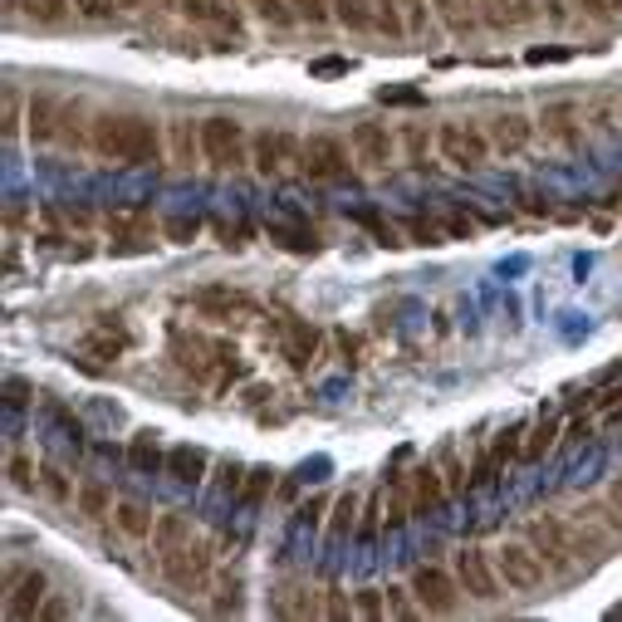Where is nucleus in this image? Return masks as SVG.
I'll return each instance as SVG.
<instances>
[{"mask_svg": "<svg viewBox=\"0 0 622 622\" xmlns=\"http://www.w3.org/2000/svg\"><path fill=\"white\" fill-rule=\"evenodd\" d=\"M573 5H579V11H588V15H608L612 11L608 0H573Z\"/></svg>", "mask_w": 622, "mask_h": 622, "instance_id": "bf43d9fd", "label": "nucleus"}, {"mask_svg": "<svg viewBox=\"0 0 622 622\" xmlns=\"http://www.w3.org/2000/svg\"><path fill=\"white\" fill-rule=\"evenodd\" d=\"M250 5V15H260V21H270V25H289L295 21V11H285L289 0H246Z\"/></svg>", "mask_w": 622, "mask_h": 622, "instance_id": "de8ad7c7", "label": "nucleus"}, {"mask_svg": "<svg viewBox=\"0 0 622 622\" xmlns=\"http://www.w3.org/2000/svg\"><path fill=\"white\" fill-rule=\"evenodd\" d=\"M119 5H138V0H119Z\"/></svg>", "mask_w": 622, "mask_h": 622, "instance_id": "0e129e2a", "label": "nucleus"}, {"mask_svg": "<svg viewBox=\"0 0 622 622\" xmlns=\"http://www.w3.org/2000/svg\"><path fill=\"white\" fill-rule=\"evenodd\" d=\"M328 510H334V495H328V490H314V495H309V500H299L295 505V524H299V530H324V514Z\"/></svg>", "mask_w": 622, "mask_h": 622, "instance_id": "c9c22d12", "label": "nucleus"}, {"mask_svg": "<svg viewBox=\"0 0 622 622\" xmlns=\"http://www.w3.org/2000/svg\"><path fill=\"white\" fill-rule=\"evenodd\" d=\"M240 481H246V465L240 461H216V475H211V490L216 495H231V500H236V490H240Z\"/></svg>", "mask_w": 622, "mask_h": 622, "instance_id": "a19ab883", "label": "nucleus"}, {"mask_svg": "<svg viewBox=\"0 0 622 622\" xmlns=\"http://www.w3.org/2000/svg\"><path fill=\"white\" fill-rule=\"evenodd\" d=\"M402 21H407V40H422L432 25H441L432 0H402Z\"/></svg>", "mask_w": 622, "mask_h": 622, "instance_id": "4c0bfd02", "label": "nucleus"}, {"mask_svg": "<svg viewBox=\"0 0 622 622\" xmlns=\"http://www.w3.org/2000/svg\"><path fill=\"white\" fill-rule=\"evenodd\" d=\"M432 461L441 465V475H446V485H451V495H475V490H471V461H465L461 441H451V436H446V441L436 446Z\"/></svg>", "mask_w": 622, "mask_h": 622, "instance_id": "412c9836", "label": "nucleus"}, {"mask_svg": "<svg viewBox=\"0 0 622 622\" xmlns=\"http://www.w3.org/2000/svg\"><path fill=\"white\" fill-rule=\"evenodd\" d=\"M358 520H363V495L344 490L334 500V510H328V534H334V539H348V534L358 530Z\"/></svg>", "mask_w": 622, "mask_h": 622, "instance_id": "c85d7f7f", "label": "nucleus"}, {"mask_svg": "<svg viewBox=\"0 0 622 622\" xmlns=\"http://www.w3.org/2000/svg\"><path fill=\"white\" fill-rule=\"evenodd\" d=\"M211 236L226 250H246L256 236H265V226H256V221H211Z\"/></svg>", "mask_w": 622, "mask_h": 622, "instance_id": "2f4dec72", "label": "nucleus"}, {"mask_svg": "<svg viewBox=\"0 0 622 622\" xmlns=\"http://www.w3.org/2000/svg\"><path fill=\"white\" fill-rule=\"evenodd\" d=\"M324 612H328V618H353V593H348V598H344V588H328L324 593Z\"/></svg>", "mask_w": 622, "mask_h": 622, "instance_id": "8fccbe9b", "label": "nucleus"}, {"mask_svg": "<svg viewBox=\"0 0 622 622\" xmlns=\"http://www.w3.org/2000/svg\"><path fill=\"white\" fill-rule=\"evenodd\" d=\"M158 569L177 593H207L211 579H216V553H211V544H191L187 539L182 549L158 553Z\"/></svg>", "mask_w": 622, "mask_h": 622, "instance_id": "20e7f679", "label": "nucleus"}, {"mask_svg": "<svg viewBox=\"0 0 622 622\" xmlns=\"http://www.w3.org/2000/svg\"><path fill=\"white\" fill-rule=\"evenodd\" d=\"M191 304H197L207 319H236V314H246V309H256V304H250V295H240V289H226V285L197 289V295H191Z\"/></svg>", "mask_w": 622, "mask_h": 622, "instance_id": "aec40b11", "label": "nucleus"}, {"mask_svg": "<svg viewBox=\"0 0 622 622\" xmlns=\"http://www.w3.org/2000/svg\"><path fill=\"white\" fill-rule=\"evenodd\" d=\"M45 416H50V422H54V426H60V432H64V441L84 446V436H89V432H84V422H79V416L70 412V407H60V402H45Z\"/></svg>", "mask_w": 622, "mask_h": 622, "instance_id": "79ce46f5", "label": "nucleus"}, {"mask_svg": "<svg viewBox=\"0 0 622 622\" xmlns=\"http://www.w3.org/2000/svg\"><path fill=\"white\" fill-rule=\"evenodd\" d=\"M573 50H530V64H544V60H569Z\"/></svg>", "mask_w": 622, "mask_h": 622, "instance_id": "13d9d810", "label": "nucleus"}, {"mask_svg": "<svg viewBox=\"0 0 622 622\" xmlns=\"http://www.w3.org/2000/svg\"><path fill=\"white\" fill-rule=\"evenodd\" d=\"M84 348H89L94 358H113V363H119L133 348V328L123 324V319H99V324L84 334Z\"/></svg>", "mask_w": 622, "mask_h": 622, "instance_id": "f3484780", "label": "nucleus"}, {"mask_svg": "<svg viewBox=\"0 0 622 622\" xmlns=\"http://www.w3.org/2000/svg\"><path fill=\"white\" fill-rule=\"evenodd\" d=\"M334 21L353 35H377V0H334Z\"/></svg>", "mask_w": 622, "mask_h": 622, "instance_id": "a878e982", "label": "nucleus"}, {"mask_svg": "<svg viewBox=\"0 0 622 622\" xmlns=\"http://www.w3.org/2000/svg\"><path fill=\"white\" fill-rule=\"evenodd\" d=\"M5 393H11V397H5L11 416H21V412H25V383H21V377H11V383H5Z\"/></svg>", "mask_w": 622, "mask_h": 622, "instance_id": "6e6d98bb", "label": "nucleus"}, {"mask_svg": "<svg viewBox=\"0 0 622 622\" xmlns=\"http://www.w3.org/2000/svg\"><path fill=\"white\" fill-rule=\"evenodd\" d=\"M103 226H109V236L119 240H148L152 231H158V221H152V207H113L109 216H103Z\"/></svg>", "mask_w": 622, "mask_h": 622, "instance_id": "6ab92c4d", "label": "nucleus"}, {"mask_svg": "<svg viewBox=\"0 0 622 622\" xmlns=\"http://www.w3.org/2000/svg\"><path fill=\"white\" fill-rule=\"evenodd\" d=\"M167 475L177 485H187V490H197V485H207V475H211V451L207 446H191V441L167 446Z\"/></svg>", "mask_w": 622, "mask_h": 622, "instance_id": "2eb2a0df", "label": "nucleus"}, {"mask_svg": "<svg viewBox=\"0 0 622 622\" xmlns=\"http://www.w3.org/2000/svg\"><path fill=\"white\" fill-rule=\"evenodd\" d=\"M334 344H338V358H344V363H358V353H363L358 334H334Z\"/></svg>", "mask_w": 622, "mask_h": 622, "instance_id": "864d4df0", "label": "nucleus"}, {"mask_svg": "<svg viewBox=\"0 0 622 622\" xmlns=\"http://www.w3.org/2000/svg\"><path fill=\"white\" fill-rule=\"evenodd\" d=\"M402 138H407V158H412V167L426 172V177H436V167L426 162V152H432V138H436V133L426 128V123H407Z\"/></svg>", "mask_w": 622, "mask_h": 622, "instance_id": "473e14b6", "label": "nucleus"}, {"mask_svg": "<svg viewBox=\"0 0 622 622\" xmlns=\"http://www.w3.org/2000/svg\"><path fill=\"white\" fill-rule=\"evenodd\" d=\"M559 436H563L559 407H539V416H534V422H524V456H520V465H539L544 456L559 446Z\"/></svg>", "mask_w": 622, "mask_h": 622, "instance_id": "ddd939ff", "label": "nucleus"}, {"mask_svg": "<svg viewBox=\"0 0 622 622\" xmlns=\"http://www.w3.org/2000/svg\"><path fill=\"white\" fill-rule=\"evenodd\" d=\"M60 128H64V103L50 99V94H35V99H30V138L50 142Z\"/></svg>", "mask_w": 622, "mask_h": 622, "instance_id": "b1692460", "label": "nucleus"}, {"mask_svg": "<svg viewBox=\"0 0 622 622\" xmlns=\"http://www.w3.org/2000/svg\"><path fill=\"white\" fill-rule=\"evenodd\" d=\"M270 328H275L279 358H285L295 373H304V368H319V363H324L328 334H324L319 324H309V319H295V314H275V319H270Z\"/></svg>", "mask_w": 622, "mask_h": 622, "instance_id": "7ed1b4c3", "label": "nucleus"}, {"mask_svg": "<svg viewBox=\"0 0 622 622\" xmlns=\"http://www.w3.org/2000/svg\"><path fill=\"white\" fill-rule=\"evenodd\" d=\"M299 142L304 138L289 128H260L256 138H250V167H256L260 177H279L289 162H299Z\"/></svg>", "mask_w": 622, "mask_h": 622, "instance_id": "6e6552de", "label": "nucleus"}, {"mask_svg": "<svg viewBox=\"0 0 622 622\" xmlns=\"http://www.w3.org/2000/svg\"><path fill=\"white\" fill-rule=\"evenodd\" d=\"M191 539L187 530V514L182 510H162L158 524H152V553H167V549H182V544Z\"/></svg>", "mask_w": 622, "mask_h": 622, "instance_id": "bb28decb", "label": "nucleus"}, {"mask_svg": "<svg viewBox=\"0 0 622 622\" xmlns=\"http://www.w3.org/2000/svg\"><path fill=\"white\" fill-rule=\"evenodd\" d=\"M64 5H74V0H30V11H35V21H45V25H54L64 15Z\"/></svg>", "mask_w": 622, "mask_h": 622, "instance_id": "3c124183", "label": "nucleus"}, {"mask_svg": "<svg viewBox=\"0 0 622 622\" xmlns=\"http://www.w3.org/2000/svg\"><path fill=\"white\" fill-rule=\"evenodd\" d=\"M275 485H279V475L270 471V465H250L246 481H240V490H236V505L256 510V505H265L270 495H275Z\"/></svg>", "mask_w": 622, "mask_h": 622, "instance_id": "cd10ccee", "label": "nucleus"}, {"mask_svg": "<svg viewBox=\"0 0 622 622\" xmlns=\"http://www.w3.org/2000/svg\"><path fill=\"white\" fill-rule=\"evenodd\" d=\"M113 490L103 481H79V490H74V510L84 514V520H113Z\"/></svg>", "mask_w": 622, "mask_h": 622, "instance_id": "393cba45", "label": "nucleus"}, {"mask_svg": "<svg viewBox=\"0 0 622 622\" xmlns=\"http://www.w3.org/2000/svg\"><path fill=\"white\" fill-rule=\"evenodd\" d=\"M358 158H348V142L338 138V133H309L304 142H299V177L304 182H319V187H358Z\"/></svg>", "mask_w": 622, "mask_h": 622, "instance_id": "f03ea898", "label": "nucleus"}, {"mask_svg": "<svg viewBox=\"0 0 622 622\" xmlns=\"http://www.w3.org/2000/svg\"><path fill=\"white\" fill-rule=\"evenodd\" d=\"M441 231H446V240H475V221H471V211H461V207L441 211Z\"/></svg>", "mask_w": 622, "mask_h": 622, "instance_id": "c03bdc74", "label": "nucleus"}, {"mask_svg": "<svg viewBox=\"0 0 622 622\" xmlns=\"http://www.w3.org/2000/svg\"><path fill=\"white\" fill-rule=\"evenodd\" d=\"M534 138V123L520 119V113H500V119L490 123V142L505 152V158H514V152H524V142Z\"/></svg>", "mask_w": 622, "mask_h": 622, "instance_id": "5701e85b", "label": "nucleus"}, {"mask_svg": "<svg viewBox=\"0 0 622 622\" xmlns=\"http://www.w3.org/2000/svg\"><path fill=\"white\" fill-rule=\"evenodd\" d=\"M377 40H407V21H402V0H377Z\"/></svg>", "mask_w": 622, "mask_h": 622, "instance_id": "e433bc0d", "label": "nucleus"}, {"mask_svg": "<svg viewBox=\"0 0 622 622\" xmlns=\"http://www.w3.org/2000/svg\"><path fill=\"white\" fill-rule=\"evenodd\" d=\"M289 5H295V21H304V25L334 21V0H289Z\"/></svg>", "mask_w": 622, "mask_h": 622, "instance_id": "a18cd8bd", "label": "nucleus"}, {"mask_svg": "<svg viewBox=\"0 0 622 622\" xmlns=\"http://www.w3.org/2000/svg\"><path fill=\"white\" fill-rule=\"evenodd\" d=\"M353 608H358V618H387V588H358Z\"/></svg>", "mask_w": 622, "mask_h": 622, "instance_id": "49530a36", "label": "nucleus"}, {"mask_svg": "<svg viewBox=\"0 0 622 622\" xmlns=\"http://www.w3.org/2000/svg\"><path fill=\"white\" fill-rule=\"evenodd\" d=\"M113 5H119V0H74V11H79L84 21H103V15H113Z\"/></svg>", "mask_w": 622, "mask_h": 622, "instance_id": "603ef678", "label": "nucleus"}, {"mask_svg": "<svg viewBox=\"0 0 622 622\" xmlns=\"http://www.w3.org/2000/svg\"><path fill=\"white\" fill-rule=\"evenodd\" d=\"M172 148H177L182 162H191V152H201V123H197V128H191L187 119L172 123Z\"/></svg>", "mask_w": 622, "mask_h": 622, "instance_id": "37998d69", "label": "nucleus"}, {"mask_svg": "<svg viewBox=\"0 0 622 622\" xmlns=\"http://www.w3.org/2000/svg\"><path fill=\"white\" fill-rule=\"evenodd\" d=\"M432 5H436V21H441V30L451 35V40H465V35L485 30L475 0H432Z\"/></svg>", "mask_w": 622, "mask_h": 622, "instance_id": "a211bd4d", "label": "nucleus"}, {"mask_svg": "<svg viewBox=\"0 0 622 622\" xmlns=\"http://www.w3.org/2000/svg\"><path fill=\"white\" fill-rule=\"evenodd\" d=\"M299 490H304V475H279V485H275V495L279 500H299Z\"/></svg>", "mask_w": 622, "mask_h": 622, "instance_id": "5fc2aeb1", "label": "nucleus"}, {"mask_svg": "<svg viewBox=\"0 0 622 622\" xmlns=\"http://www.w3.org/2000/svg\"><path fill=\"white\" fill-rule=\"evenodd\" d=\"M162 236H167L172 246H191V240L201 236V216H197V211H182V216H167V221H162Z\"/></svg>", "mask_w": 622, "mask_h": 622, "instance_id": "58836bf2", "label": "nucleus"}, {"mask_svg": "<svg viewBox=\"0 0 622 622\" xmlns=\"http://www.w3.org/2000/svg\"><path fill=\"white\" fill-rule=\"evenodd\" d=\"M89 148L99 158H113L123 167H152L162 172V158H167V142H162V123L138 119V113H99L89 123Z\"/></svg>", "mask_w": 622, "mask_h": 622, "instance_id": "f257e3e1", "label": "nucleus"}, {"mask_svg": "<svg viewBox=\"0 0 622 622\" xmlns=\"http://www.w3.org/2000/svg\"><path fill=\"white\" fill-rule=\"evenodd\" d=\"M481 5V25L490 35H505V30H520V15H514V0H475Z\"/></svg>", "mask_w": 622, "mask_h": 622, "instance_id": "f704fd0d", "label": "nucleus"}, {"mask_svg": "<svg viewBox=\"0 0 622 622\" xmlns=\"http://www.w3.org/2000/svg\"><path fill=\"white\" fill-rule=\"evenodd\" d=\"M74 490H79V485H74V475L64 471V465H54V461L40 465V495H45L50 505H70Z\"/></svg>", "mask_w": 622, "mask_h": 622, "instance_id": "c756f323", "label": "nucleus"}, {"mask_svg": "<svg viewBox=\"0 0 622 622\" xmlns=\"http://www.w3.org/2000/svg\"><path fill=\"white\" fill-rule=\"evenodd\" d=\"M456 588L461 583L441 569V563H422L412 573V598L422 602V612H456Z\"/></svg>", "mask_w": 622, "mask_h": 622, "instance_id": "9b49d317", "label": "nucleus"}, {"mask_svg": "<svg viewBox=\"0 0 622 622\" xmlns=\"http://www.w3.org/2000/svg\"><path fill=\"white\" fill-rule=\"evenodd\" d=\"M265 240L279 250H289V256H319L324 250V236H319V226H309L304 216H275L265 221Z\"/></svg>", "mask_w": 622, "mask_h": 622, "instance_id": "f8f14e48", "label": "nucleus"}, {"mask_svg": "<svg viewBox=\"0 0 622 622\" xmlns=\"http://www.w3.org/2000/svg\"><path fill=\"white\" fill-rule=\"evenodd\" d=\"M451 569H456V583H461V593H471V598L490 602V598H500V593H505L500 569H495V559H490L485 549H461Z\"/></svg>", "mask_w": 622, "mask_h": 622, "instance_id": "1a4fd4ad", "label": "nucleus"}, {"mask_svg": "<svg viewBox=\"0 0 622 622\" xmlns=\"http://www.w3.org/2000/svg\"><path fill=\"white\" fill-rule=\"evenodd\" d=\"M201 158L216 172H240L250 162V138L236 119H201Z\"/></svg>", "mask_w": 622, "mask_h": 622, "instance_id": "39448f33", "label": "nucleus"}, {"mask_svg": "<svg viewBox=\"0 0 622 622\" xmlns=\"http://www.w3.org/2000/svg\"><path fill=\"white\" fill-rule=\"evenodd\" d=\"M436 148H441V158L451 162L456 172H475L490 158V133H485L481 123H441Z\"/></svg>", "mask_w": 622, "mask_h": 622, "instance_id": "423d86ee", "label": "nucleus"}, {"mask_svg": "<svg viewBox=\"0 0 622 622\" xmlns=\"http://www.w3.org/2000/svg\"><path fill=\"white\" fill-rule=\"evenodd\" d=\"M152 524H158V514L148 510L142 500H119L113 505V530L123 534V539H152Z\"/></svg>", "mask_w": 622, "mask_h": 622, "instance_id": "4be33fe9", "label": "nucleus"}, {"mask_svg": "<svg viewBox=\"0 0 622 622\" xmlns=\"http://www.w3.org/2000/svg\"><path fill=\"white\" fill-rule=\"evenodd\" d=\"M608 5H612V11H622V0H608Z\"/></svg>", "mask_w": 622, "mask_h": 622, "instance_id": "680f3d73", "label": "nucleus"}, {"mask_svg": "<svg viewBox=\"0 0 622 622\" xmlns=\"http://www.w3.org/2000/svg\"><path fill=\"white\" fill-rule=\"evenodd\" d=\"M608 495H612V505H618V510H622V475H618V481L608 485Z\"/></svg>", "mask_w": 622, "mask_h": 622, "instance_id": "052dcab7", "label": "nucleus"}, {"mask_svg": "<svg viewBox=\"0 0 622 622\" xmlns=\"http://www.w3.org/2000/svg\"><path fill=\"white\" fill-rule=\"evenodd\" d=\"M402 236L416 240V246H441L446 231H441V211L436 216H422V211H412V216H402Z\"/></svg>", "mask_w": 622, "mask_h": 622, "instance_id": "72a5a7b5", "label": "nucleus"}, {"mask_svg": "<svg viewBox=\"0 0 622 622\" xmlns=\"http://www.w3.org/2000/svg\"><path fill=\"white\" fill-rule=\"evenodd\" d=\"M123 461H128L138 475H167V446H162L158 432H138V436H128V446H123Z\"/></svg>", "mask_w": 622, "mask_h": 622, "instance_id": "dca6fc26", "label": "nucleus"}, {"mask_svg": "<svg viewBox=\"0 0 622 622\" xmlns=\"http://www.w3.org/2000/svg\"><path fill=\"white\" fill-rule=\"evenodd\" d=\"M495 569L505 579V593H539L544 579H549V563L530 549V544H505L495 549Z\"/></svg>", "mask_w": 622, "mask_h": 622, "instance_id": "0eeeda50", "label": "nucleus"}, {"mask_svg": "<svg viewBox=\"0 0 622 622\" xmlns=\"http://www.w3.org/2000/svg\"><path fill=\"white\" fill-rule=\"evenodd\" d=\"M344 70H348L344 60H314V74H319V79H328V74H344Z\"/></svg>", "mask_w": 622, "mask_h": 622, "instance_id": "4d7b16f0", "label": "nucleus"}, {"mask_svg": "<svg viewBox=\"0 0 622 622\" xmlns=\"http://www.w3.org/2000/svg\"><path fill=\"white\" fill-rule=\"evenodd\" d=\"M612 207H622V187H618V201H612Z\"/></svg>", "mask_w": 622, "mask_h": 622, "instance_id": "e2e57ef3", "label": "nucleus"}, {"mask_svg": "<svg viewBox=\"0 0 622 622\" xmlns=\"http://www.w3.org/2000/svg\"><path fill=\"white\" fill-rule=\"evenodd\" d=\"M348 142H353V158L363 162V167H387V162H393V148H397L387 123H353Z\"/></svg>", "mask_w": 622, "mask_h": 622, "instance_id": "4468645a", "label": "nucleus"}, {"mask_svg": "<svg viewBox=\"0 0 622 622\" xmlns=\"http://www.w3.org/2000/svg\"><path fill=\"white\" fill-rule=\"evenodd\" d=\"M407 593L412 588H387V612H393V618H416V612H422V602H407Z\"/></svg>", "mask_w": 622, "mask_h": 622, "instance_id": "09e8293b", "label": "nucleus"}, {"mask_svg": "<svg viewBox=\"0 0 622 622\" xmlns=\"http://www.w3.org/2000/svg\"><path fill=\"white\" fill-rule=\"evenodd\" d=\"M407 500H412V514H416V520H432V514H441L446 505L456 500V495H451V485H446L441 465L426 461V465H416V471L407 475Z\"/></svg>", "mask_w": 622, "mask_h": 622, "instance_id": "9d476101", "label": "nucleus"}, {"mask_svg": "<svg viewBox=\"0 0 622 622\" xmlns=\"http://www.w3.org/2000/svg\"><path fill=\"white\" fill-rule=\"evenodd\" d=\"M539 123H544V133H549V138H559V142L579 138V128H573V123H579V109H573V103H549V109L539 113Z\"/></svg>", "mask_w": 622, "mask_h": 622, "instance_id": "7c9ffc66", "label": "nucleus"}, {"mask_svg": "<svg viewBox=\"0 0 622 622\" xmlns=\"http://www.w3.org/2000/svg\"><path fill=\"white\" fill-rule=\"evenodd\" d=\"M353 226H363V231H373L383 246H402V226H393L387 216H377V211H353Z\"/></svg>", "mask_w": 622, "mask_h": 622, "instance_id": "ea45409f", "label": "nucleus"}]
</instances>
